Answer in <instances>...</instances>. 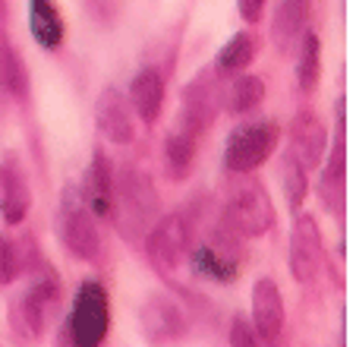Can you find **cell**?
<instances>
[{
	"label": "cell",
	"mask_w": 356,
	"mask_h": 347,
	"mask_svg": "<svg viewBox=\"0 0 356 347\" xmlns=\"http://www.w3.org/2000/svg\"><path fill=\"white\" fill-rule=\"evenodd\" d=\"M108 218L117 221V231L127 240H139L148 234V227L158 221V190L145 171L127 167L120 177H114V206Z\"/></svg>",
	"instance_id": "6da1fadb"
},
{
	"label": "cell",
	"mask_w": 356,
	"mask_h": 347,
	"mask_svg": "<svg viewBox=\"0 0 356 347\" xmlns=\"http://www.w3.org/2000/svg\"><path fill=\"white\" fill-rule=\"evenodd\" d=\"M29 275H32V281H29V287L13 303V325L19 334L41 338L47 332V325H51V319H54L57 307H60L63 284L57 268L47 265V262H41Z\"/></svg>",
	"instance_id": "7a4b0ae2"
},
{
	"label": "cell",
	"mask_w": 356,
	"mask_h": 347,
	"mask_svg": "<svg viewBox=\"0 0 356 347\" xmlns=\"http://www.w3.org/2000/svg\"><path fill=\"white\" fill-rule=\"evenodd\" d=\"M221 221L227 231L236 237L249 240V237H265L275 224V202H271L268 190L259 180H240L230 187L227 199L221 206Z\"/></svg>",
	"instance_id": "3957f363"
},
{
	"label": "cell",
	"mask_w": 356,
	"mask_h": 347,
	"mask_svg": "<svg viewBox=\"0 0 356 347\" xmlns=\"http://www.w3.org/2000/svg\"><path fill=\"white\" fill-rule=\"evenodd\" d=\"M243 256H246L243 253V237H236L234 231H227V227L218 221L215 231L189 249L186 262L195 278L215 281V284H234V281L240 278Z\"/></svg>",
	"instance_id": "277c9868"
},
{
	"label": "cell",
	"mask_w": 356,
	"mask_h": 347,
	"mask_svg": "<svg viewBox=\"0 0 356 347\" xmlns=\"http://www.w3.org/2000/svg\"><path fill=\"white\" fill-rule=\"evenodd\" d=\"M111 332V300L101 281H82L76 287L67 316L70 347H101Z\"/></svg>",
	"instance_id": "5b68a950"
},
{
	"label": "cell",
	"mask_w": 356,
	"mask_h": 347,
	"mask_svg": "<svg viewBox=\"0 0 356 347\" xmlns=\"http://www.w3.org/2000/svg\"><path fill=\"white\" fill-rule=\"evenodd\" d=\"M195 240V218L189 208L158 218L145 234V259L161 275H170L183 265Z\"/></svg>",
	"instance_id": "8992f818"
},
{
	"label": "cell",
	"mask_w": 356,
	"mask_h": 347,
	"mask_svg": "<svg viewBox=\"0 0 356 347\" xmlns=\"http://www.w3.org/2000/svg\"><path fill=\"white\" fill-rule=\"evenodd\" d=\"M277 142H281V127L271 117L240 123V127L230 130L227 142H224V171L252 174L275 155Z\"/></svg>",
	"instance_id": "52a82bcc"
},
{
	"label": "cell",
	"mask_w": 356,
	"mask_h": 347,
	"mask_svg": "<svg viewBox=\"0 0 356 347\" xmlns=\"http://www.w3.org/2000/svg\"><path fill=\"white\" fill-rule=\"evenodd\" d=\"M95 221L98 218L92 215L82 190L70 187L60 202V240L73 259H82V262L98 259L101 234H98V224H95Z\"/></svg>",
	"instance_id": "ba28073f"
},
{
	"label": "cell",
	"mask_w": 356,
	"mask_h": 347,
	"mask_svg": "<svg viewBox=\"0 0 356 347\" xmlns=\"http://www.w3.org/2000/svg\"><path fill=\"white\" fill-rule=\"evenodd\" d=\"M325 259V247H322V231H318L316 218L309 212H293V224H290V275L293 281L306 284L318 275Z\"/></svg>",
	"instance_id": "9c48e42d"
},
{
	"label": "cell",
	"mask_w": 356,
	"mask_h": 347,
	"mask_svg": "<svg viewBox=\"0 0 356 347\" xmlns=\"http://www.w3.org/2000/svg\"><path fill=\"white\" fill-rule=\"evenodd\" d=\"M218 111H221V92H218L215 76H195V79L183 88V105H180V121H177V127L202 139V133L215 123Z\"/></svg>",
	"instance_id": "30bf717a"
},
{
	"label": "cell",
	"mask_w": 356,
	"mask_h": 347,
	"mask_svg": "<svg viewBox=\"0 0 356 347\" xmlns=\"http://www.w3.org/2000/svg\"><path fill=\"white\" fill-rule=\"evenodd\" d=\"M139 325L152 347H168L189 332L186 313H183L180 303L170 300V297H152L139 313Z\"/></svg>",
	"instance_id": "8fae6325"
},
{
	"label": "cell",
	"mask_w": 356,
	"mask_h": 347,
	"mask_svg": "<svg viewBox=\"0 0 356 347\" xmlns=\"http://www.w3.org/2000/svg\"><path fill=\"white\" fill-rule=\"evenodd\" d=\"M290 155L300 161L306 171L322 164L325 152H328V130H325L322 117L309 107H300L290 121Z\"/></svg>",
	"instance_id": "7c38bea8"
},
{
	"label": "cell",
	"mask_w": 356,
	"mask_h": 347,
	"mask_svg": "<svg viewBox=\"0 0 356 347\" xmlns=\"http://www.w3.org/2000/svg\"><path fill=\"white\" fill-rule=\"evenodd\" d=\"M95 123H98V133L104 136L114 146H129L136 139V117L133 107H129L127 95L117 92V88H104L95 101Z\"/></svg>",
	"instance_id": "4fadbf2b"
},
{
	"label": "cell",
	"mask_w": 356,
	"mask_h": 347,
	"mask_svg": "<svg viewBox=\"0 0 356 347\" xmlns=\"http://www.w3.org/2000/svg\"><path fill=\"white\" fill-rule=\"evenodd\" d=\"M252 328H256L259 338L271 341V344L284 332V297L277 281L259 278L252 284Z\"/></svg>",
	"instance_id": "5bb4252c"
},
{
	"label": "cell",
	"mask_w": 356,
	"mask_h": 347,
	"mask_svg": "<svg viewBox=\"0 0 356 347\" xmlns=\"http://www.w3.org/2000/svg\"><path fill=\"white\" fill-rule=\"evenodd\" d=\"M32 208V187L16 158L0 164V215L7 224H22Z\"/></svg>",
	"instance_id": "9a60e30c"
},
{
	"label": "cell",
	"mask_w": 356,
	"mask_h": 347,
	"mask_svg": "<svg viewBox=\"0 0 356 347\" xmlns=\"http://www.w3.org/2000/svg\"><path fill=\"white\" fill-rule=\"evenodd\" d=\"M127 101L142 123H155L164 111V76L158 67H142L129 82Z\"/></svg>",
	"instance_id": "2e32d148"
},
{
	"label": "cell",
	"mask_w": 356,
	"mask_h": 347,
	"mask_svg": "<svg viewBox=\"0 0 356 347\" xmlns=\"http://www.w3.org/2000/svg\"><path fill=\"white\" fill-rule=\"evenodd\" d=\"M309 10L312 0H281L275 10V22H271V41L281 54L293 51L300 38L309 32Z\"/></svg>",
	"instance_id": "e0dca14e"
},
{
	"label": "cell",
	"mask_w": 356,
	"mask_h": 347,
	"mask_svg": "<svg viewBox=\"0 0 356 347\" xmlns=\"http://www.w3.org/2000/svg\"><path fill=\"white\" fill-rule=\"evenodd\" d=\"M114 164L104 152L92 155V164L86 171V187H82V196H86L88 208H92L95 218H108L111 206H114Z\"/></svg>",
	"instance_id": "ac0fdd59"
},
{
	"label": "cell",
	"mask_w": 356,
	"mask_h": 347,
	"mask_svg": "<svg viewBox=\"0 0 356 347\" xmlns=\"http://www.w3.org/2000/svg\"><path fill=\"white\" fill-rule=\"evenodd\" d=\"M38 265H41V253L32 234L16 237V240L0 234V284H13L22 272L29 275Z\"/></svg>",
	"instance_id": "d6986e66"
},
{
	"label": "cell",
	"mask_w": 356,
	"mask_h": 347,
	"mask_svg": "<svg viewBox=\"0 0 356 347\" xmlns=\"http://www.w3.org/2000/svg\"><path fill=\"white\" fill-rule=\"evenodd\" d=\"M29 29L38 47L57 51L63 45V13L57 0H29Z\"/></svg>",
	"instance_id": "ffe728a7"
},
{
	"label": "cell",
	"mask_w": 356,
	"mask_h": 347,
	"mask_svg": "<svg viewBox=\"0 0 356 347\" xmlns=\"http://www.w3.org/2000/svg\"><path fill=\"white\" fill-rule=\"evenodd\" d=\"M259 57V35L252 29L230 35L227 45L218 51L215 57V76H236L243 70L252 67V61Z\"/></svg>",
	"instance_id": "44dd1931"
},
{
	"label": "cell",
	"mask_w": 356,
	"mask_h": 347,
	"mask_svg": "<svg viewBox=\"0 0 356 347\" xmlns=\"http://www.w3.org/2000/svg\"><path fill=\"white\" fill-rule=\"evenodd\" d=\"M7 98H29V70L16 54V47L7 41V35L0 32V101Z\"/></svg>",
	"instance_id": "7402d4cb"
},
{
	"label": "cell",
	"mask_w": 356,
	"mask_h": 347,
	"mask_svg": "<svg viewBox=\"0 0 356 347\" xmlns=\"http://www.w3.org/2000/svg\"><path fill=\"white\" fill-rule=\"evenodd\" d=\"M265 101V79L262 76H236L230 82L227 92H221V107L230 117H243V114H252L259 105Z\"/></svg>",
	"instance_id": "603a6c76"
},
{
	"label": "cell",
	"mask_w": 356,
	"mask_h": 347,
	"mask_svg": "<svg viewBox=\"0 0 356 347\" xmlns=\"http://www.w3.org/2000/svg\"><path fill=\"white\" fill-rule=\"evenodd\" d=\"M195 148H199V136L186 133L177 127L174 133L164 139V167H168L170 180H186L195 161Z\"/></svg>",
	"instance_id": "cb8c5ba5"
},
{
	"label": "cell",
	"mask_w": 356,
	"mask_h": 347,
	"mask_svg": "<svg viewBox=\"0 0 356 347\" xmlns=\"http://www.w3.org/2000/svg\"><path fill=\"white\" fill-rule=\"evenodd\" d=\"M296 51V88L300 92H316L318 76H322V41L316 32H306L300 38Z\"/></svg>",
	"instance_id": "d4e9b609"
},
{
	"label": "cell",
	"mask_w": 356,
	"mask_h": 347,
	"mask_svg": "<svg viewBox=\"0 0 356 347\" xmlns=\"http://www.w3.org/2000/svg\"><path fill=\"white\" fill-rule=\"evenodd\" d=\"M281 183H284V196H287L290 212H300L302 202H306V193H309V171L290 152L281 155Z\"/></svg>",
	"instance_id": "484cf974"
},
{
	"label": "cell",
	"mask_w": 356,
	"mask_h": 347,
	"mask_svg": "<svg viewBox=\"0 0 356 347\" xmlns=\"http://www.w3.org/2000/svg\"><path fill=\"white\" fill-rule=\"evenodd\" d=\"M318 199H322L325 212L343 215V202H347V174H331L322 171V180H318Z\"/></svg>",
	"instance_id": "4316f807"
},
{
	"label": "cell",
	"mask_w": 356,
	"mask_h": 347,
	"mask_svg": "<svg viewBox=\"0 0 356 347\" xmlns=\"http://www.w3.org/2000/svg\"><path fill=\"white\" fill-rule=\"evenodd\" d=\"M230 347H262V338L256 334L252 322L243 316H234L230 322Z\"/></svg>",
	"instance_id": "83f0119b"
},
{
	"label": "cell",
	"mask_w": 356,
	"mask_h": 347,
	"mask_svg": "<svg viewBox=\"0 0 356 347\" xmlns=\"http://www.w3.org/2000/svg\"><path fill=\"white\" fill-rule=\"evenodd\" d=\"M265 3H268V0H236V13H240L243 22L256 26V22L262 20V13H265Z\"/></svg>",
	"instance_id": "f1b7e54d"
},
{
	"label": "cell",
	"mask_w": 356,
	"mask_h": 347,
	"mask_svg": "<svg viewBox=\"0 0 356 347\" xmlns=\"http://www.w3.org/2000/svg\"><path fill=\"white\" fill-rule=\"evenodd\" d=\"M275 347H277V344H275Z\"/></svg>",
	"instance_id": "f546056e"
}]
</instances>
